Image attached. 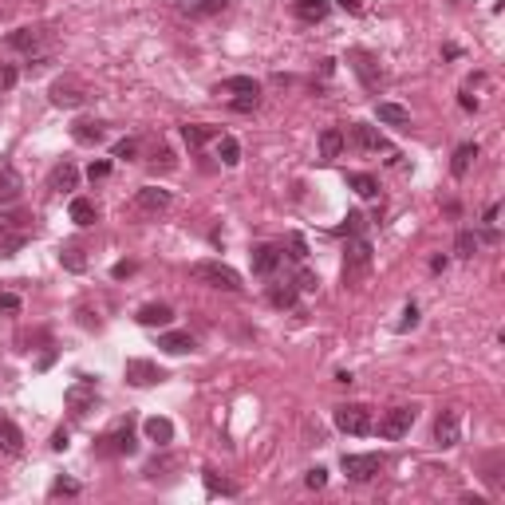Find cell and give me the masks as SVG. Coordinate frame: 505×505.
<instances>
[{"label":"cell","instance_id":"51","mask_svg":"<svg viewBox=\"0 0 505 505\" xmlns=\"http://www.w3.org/2000/svg\"><path fill=\"white\" fill-rule=\"evenodd\" d=\"M51 450H68V430H56V435H51Z\"/></svg>","mask_w":505,"mask_h":505},{"label":"cell","instance_id":"36","mask_svg":"<svg viewBox=\"0 0 505 505\" xmlns=\"http://www.w3.org/2000/svg\"><path fill=\"white\" fill-rule=\"evenodd\" d=\"M478 245H482V237H478L474 229H462V233L454 237V253H458V257H474Z\"/></svg>","mask_w":505,"mask_h":505},{"label":"cell","instance_id":"25","mask_svg":"<svg viewBox=\"0 0 505 505\" xmlns=\"http://www.w3.org/2000/svg\"><path fill=\"white\" fill-rule=\"evenodd\" d=\"M24 241H28V233H24V229L0 225V257H16V253L24 249Z\"/></svg>","mask_w":505,"mask_h":505},{"label":"cell","instance_id":"32","mask_svg":"<svg viewBox=\"0 0 505 505\" xmlns=\"http://www.w3.org/2000/svg\"><path fill=\"white\" fill-rule=\"evenodd\" d=\"M209 135H213V127H206V123H189V127H182V139H186V146H189V150L206 146Z\"/></svg>","mask_w":505,"mask_h":505},{"label":"cell","instance_id":"43","mask_svg":"<svg viewBox=\"0 0 505 505\" xmlns=\"http://www.w3.org/2000/svg\"><path fill=\"white\" fill-rule=\"evenodd\" d=\"M257 103H261V95H237V99L229 103V107H233V111H241V115H245V111H257Z\"/></svg>","mask_w":505,"mask_h":505},{"label":"cell","instance_id":"42","mask_svg":"<svg viewBox=\"0 0 505 505\" xmlns=\"http://www.w3.org/2000/svg\"><path fill=\"white\" fill-rule=\"evenodd\" d=\"M288 249H292V253H288L292 261H304V257H308V245H304V237H300V233H288Z\"/></svg>","mask_w":505,"mask_h":505},{"label":"cell","instance_id":"35","mask_svg":"<svg viewBox=\"0 0 505 505\" xmlns=\"http://www.w3.org/2000/svg\"><path fill=\"white\" fill-rule=\"evenodd\" d=\"M201 482H206V490H209V494H221V497H237V485H233V482H225V478H218V474H213V470H206V474H201Z\"/></svg>","mask_w":505,"mask_h":505},{"label":"cell","instance_id":"1","mask_svg":"<svg viewBox=\"0 0 505 505\" xmlns=\"http://www.w3.org/2000/svg\"><path fill=\"white\" fill-rule=\"evenodd\" d=\"M189 277L209 285V288H221V292H241V288H245L237 268L221 265V261H198V265H189Z\"/></svg>","mask_w":505,"mask_h":505},{"label":"cell","instance_id":"24","mask_svg":"<svg viewBox=\"0 0 505 505\" xmlns=\"http://www.w3.org/2000/svg\"><path fill=\"white\" fill-rule=\"evenodd\" d=\"M474 158H478V142H462V146L454 150L450 174H454V178H466V174H470V166H474Z\"/></svg>","mask_w":505,"mask_h":505},{"label":"cell","instance_id":"52","mask_svg":"<svg viewBox=\"0 0 505 505\" xmlns=\"http://www.w3.org/2000/svg\"><path fill=\"white\" fill-rule=\"evenodd\" d=\"M154 166H174V154H170V150H162V154H154Z\"/></svg>","mask_w":505,"mask_h":505},{"label":"cell","instance_id":"47","mask_svg":"<svg viewBox=\"0 0 505 505\" xmlns=\"http://www.w3.org/2000/svg\"><path fill=\"white\" fill-rule=\"evenodd\" d=\"M135 268H139L135 261H119V265L111 268V277H115V280H123V277H135Z\"/></svg>","mask_w":505,"mask_h":505},{"label":"cell","instance_id":"7","mask_svg":"<svg viewBox=\"0 0 505 505\" xmlns=\"http://www.w3.org/2000/svg\"><path fill=\"white\" fill-rule=\"evenodd\" d=\"M48 95H51V103H56V107H63V111H75V107H83V103H87V91H83L80 80H56Z\"/></svg>","mask_w":505,"mask_h":505},{"label":"cell","instance_id":"19","mask_svg":"<svg viewBox=\"0 0 505 505\" xmlns=\"http://www.w3.org/2000/svg\"><path fill=\"white\" fill-rule=\"evenodd\" d=\"M218 95H261V83L253 75H229L218 83Z\"/></svg>","mask_w":505,"mask_h":505},{"label":"cell","instance_id":"45","mask_svg":"<svg viewBox=\"0 0 505 505\" xmlns=\"http://www.w3.org/2000/svg\"><path fill=\"white\" fill-rule=\"evenodd\" d=\"M344 233L359 237V233H363V213H347V221H344Z\"/></svg>","mask_w":505,"mask_h":505},{"label":"cell","instance_id":"38","mask_svg":"<svg viewBox=\"0 0 505 505\" xmlns=\"http://www.w3.org/2000/svg\"><path fill=\"white\" fill-rule=\"evenodd\" d=\"M292 285H297V292H316L320 277H316V273H312V268H300V273H297V280H292Z\"/></svg>","mask_w":505,"mask_h":505},{"label":"cell","instance_id":"31","mask_svg":"<svg viewBox=\"0 0 505 505\" xmlns=\"http://www.w3.org/2000/svg\"><path fill=\"white\" fill-rule=\"evenodd\" d=\"M60 265L68 268V273H83V268H87V257H83L80 245H63L60 249Z\"/></svg>","mask_w":505,"mask_h":505},{"label":"cell","instance_id":"26","mask_svg":"<svg viewBox=\"0 0 505 505\" xmlns=\"http://www.w3.org/2000/svg\"><path fill=\"white\" fill-rule=\"evenodd\" d=\"M339 154H344V130L328 127L324 135H320V158L332 162V158H339Z\"/></svg>","mask_w":505,"mask_h":505},{"label":"cell","instance_id":"3","mask_svg":"<svg viewBox=\"0 0 505 505\" xmlns=\"http://www.w3.org/2000/svg\"><path fill=\"white\" fill-rule=\"evenodd\" d=\"M367 273H371V245L363 237H351V245L344 253V285H356Z\"/></svg>","mask_w":505,"mask_h":505},{"label":"cell","instance_id":"5","mask_svg":"<svg viewBox=\"0 0 505 505\" xmlns=\"http://www.w3.org/2000/svg\"><path fill=\"white\" fill-rule=\"evenodd\" d=\"M336 426L344 430V435H371V411L367 406H359V403H351V406H339L336 411Z\"/></svg>","mask_w":505,"mask_h":505},{"label":"cell","instance_id":"41","mask_svg":"<svg viewBox=\"0 0 505 505\" xmlns=\"http://www.w3.org/2000/svg\"><path fill=\"white\" fill-rule=\"evenodd\" d=\"M304 485H308V490H324V485H328V470H324V466H312V470L304 474Z\"/></svg>","mask_w":505,"mask_h":505},{"label":"cell","instance_id":"8","mask_svg":"<svg viewBox=\"0 0 505 505\" xmlns=\"http://www.w3.org/2000/svg\"><path fill=\"white\" fill-rule=\"evenodd\" d=\"M123 375H127L130 387H154V383H162V379H166V371H162L158 363H150V359H127Z\"/></svg>","mask_w":505,"mask_h":505},{"label":"cell","instance_id":"15","mask_svg":"<svg viewBox=\"0 0 505 505\" xmlns=\"http://www.w3.org/2000/svg\"><path fill=\"white\" fill-rule=\"evenodd\" d=\"M8 48L36 56V51H44V32H40V28H16V32L8 36Z\"/></svg>","mask_w":505,"mask_h":505},{"label":"cell","instance_id":"28","mask_svg":"<svg viewBox=\"0 0 505 505\" xmlns=\"http://www.w3.org/2000/svg\"><path fill=\"white\" fill-rule=\"evenodd\" d=\"M75 182H80V170L71 166V162H60V166L51 170V189H60V194H68V189H75Z\"/></svg>","mask_w":505,"mask_h":505},{"label":"cell","instance_id":"53","mask_svg":"<svg viewBox=\"0 0 505 505\" xmlns=\"http://www.w3.org/2000/svg\"><path fill=\"white\" fill-rule=\"evenodd\" d=\"M339 8L344 12H363V0H339Z\"/></svg>","mask_w":505,"mask_h":505},{"label":"cell","instance_id":"39","mask_svg":"<svg viewBox=\"0 0 505 505\" xmlns=\"http://www.w3.org/2000/svg\"><path fill=\"white\" fill-rule=\"evenodd\" d=\"M111 154H115V158H123V162H127V158H135V154H139V139H119Z\"/></svg>","mask_w":505,"mask_h":505},{"label":"cell","instance_id":"48","mask_svg":"<svg viewBox=\"0 0 505 505\" xmlns=\"http://www.w3.org/2000/svg\"><path fill=\"white\" fill-rule=\"evenodd\" d=\"M16 80H20L16 68H0V91H12V87H16Z\"/></svg>","mask_w":505,"mask_h":505},{"label":"cell","instance_id":"40","mask_svg":"<svg viewBox=\"0 0 505 505\" xmlns=\"http://www.w3.org/2000/svg\"><path fill=\"white\" fill-rule=\"evenodd\" d=\"M28 221H32V213H24V209H12V213H4V218H0V225H12V229H24V233H28Z\"/></svg>","mask_w":505,"mask_h":505},{"label":"cell","instance_id":"9","mask_svg":"<svg viewBox=\"0 0 505 505\" xmlns=\"http://www.w3.org/2000/svg\"><path fill=\"white\" fill-rule=\"evenodd\" d=\"M135 446H139L135 442V430L123 423V426H115L111 435H103L95 450H99V454H135Z\"/></svg>","mask_w":505,"mask_h":505},{"label":"cell","instance_id":"2","mask_svg":"<svg viewBox=\"0 0 505 505\" xmlns=\"http://www.w3.org/2000/svg\"><path fill=\"white\" fill-rule=\"evenodd\" d=\"M411 426H415V406H391L371 430H379V438H387V442H399V438L411 435Z\"/></svg>","mask_w":505,"mask_h":505},{"label":"cell","instance_id":"13","mask_svg":"<svg viewBox=\"0 0 505 505\" xmlns=\"http://www.w3.org/2000/svg\"><path fill=\"white\" fill-rule=\"evenodd\" d=\"M135 206H139L142 213H166L170 209V189H162V186L139 189V194H135Z\"/></svg>","mask_w":505,"mask_h":505},{"label":"cell","instance_id":"30","mask_svg":"<svg viewBox=\"0 0 505 505\" xmlns=\"http://www.w3.org/2000/svg\"><path fill=\"white\" fill-rule=\"evenodd\" d=\"M268 300H273V308H292V304H297V285H292V280L273 285V288H268Z\"/></svg>","mask_w":505,"mask_h":505},{"label":"cell","instance_id":"50","mask_svg":"<svg viewBox=\"0 0 505 505\" xmlns=\"http://www.w3.org/2000/svg\"><path fill=\"white\" fill-rule=\"evenodd\" d=\"M51 494H56V497H60V494H80V485H75V482H63V478H60V482H56V485H51Z\"/></svg>","mask_w":505,"mask_h":505},{"label":"cell","instance_id":"11","mask_svg":"<svg viewBox=\"0 0 505 505\" xmlns=\"http://www.w3.org/2000/svg\"><path fill=\"white\" fill-rule=\"evenodd\" d=\"M458 435H462V418H458V411H442L435 423V442L442 446V450H450V446H458Z\"/></svg>","mask_w":505,"mask_h":505},{"label":"cell","instance_id":"37","mask_svg":"<svg viewBox=\"0 0 505 505\" xmlns=\"http://www.w3.org/2000/svg\"><path fill=\"white\" fill-rule=\"evenodd\" d=\"M225 8V0H198V4H182V12L189 16H213V12Z\"/></svg>","mask_w":505,"mask_h":505},{"label":"cell","instance_id":"22","mask_svg":"<svg viewBox=\"0 0 505 505\" xmlns=\"http://www.w3.org/2000/svg\"><path fill=\"white\" fill-rule=\"evenodd\" d=\"M142 430H146V438H150V442H158V446L174 442V423H170V418H162V415L146 418V423H142Z\"/></svg>","mask_w":505,"mask_h":505},{"label":"cell","instance_id":"4","mask_svg":"<svg viewBox=\"0 0 505 505\" xmlns=\"http://www.w3.org/2000/svg\"><path fill=\"white\" fill-rule=\"evenodd\" d=\"M344 474L351 478V482H371V478H379V470H383V458L379 454H344Z\"/></svg>","mask_w":505,"mask_h":505},{"label":"cell","instance_id":"12","mask_svg":"<svg viewBox=\"0 0 505 505\" xmlns=\"http://www.w3.org/2000/svg\"><path fill=\"white\" fill-rule=\"evenodd\" d=\"M280 261H285V253L277 245H253V273L257 277H273L280 268Z\"/></svg>","mask_w":505,"mask_h":505},{"label":"cell","instance_id":"14","mask_svg":"<svg viewBox=\"0 0 505 505\" xmlns=\"http://www.w3.org/2000/svg\"><path fill=\"white\" fill-rule=\"evenodd\" d=\"M24 194V178L16 166H0V206H12V201H20Z\"/></svg>","mask_w":505,"mask_h":505},{"label":"cell","instance_id":"10","mask_svg":"<svg viewBox=\"0 0 505 505\" xmlns=\"http://www.w3.org/2000/svg\"><path fill=\"white\" fill-rule=\"evenodd\" d=\"M351 142H356L359 150H367V154H391L387 139L375 127H367V123H351Z\"/></svg>","mask_w":505,"mask_h":505},{"label":"cell","instance_id":"21","mask_svg":"<svg viewBox=\"0 0 505 505\" xmlns=\"http://www.w3.org/2000/svg\"><path fill=\"white\" fill-rule=\"evenodd\" d=\"M158 347L170 351V356H186V351H194V336H189V332H162Z\"/></svg>","mask_w":505,"mask_h":505},{"label":"cell","instance_id":"6","mask_svg":"<svg viewBox=\"0 0 505 505\" xmlns=\"http://www.w3.org/2000/svg\"><path fill=\"white\" fill-rule=\"evenodd\" d=\"M95 399H99L95 379H80V383H71L68 391H63V403H68L71 415H87L91 406H95Z\"/></svg>","mask_w":505,"mask_h":505},{"label":"cell","instance_id":"23","mask_svg":"<svg viewBox=\"0 0 505 505\" xmlns=\"http://www.w3.org/2000/svg\"><path fill=\"white\" fill-rule=\"evenodd\" d=\"M292 12H297V20H304V24H320L328 16V0H297Z\"/></svg>","mask_w":505,"mask_h":505},{"label":"cell","instance_id":"46","mask_svg":"<svg viewBox=\"0 0 505 505\" xmlns=\"http://www.w3.org/2000/svg\"><path fill=\"white\" fill-rule=\"evenodd\" d=\"M0 312H20V297L16 292H0Z\"/></svg>","mask_w":505,"mask_h":505},{"label":"cell","instance_id":"44","mask_svg":"<svg viewBox=\"0 0 505 505\" xmlns=\"http://www.w3.org/2000/svg\"><path fill=\"white\" fill-rule=\"evenodd\" d=\"M415 324H418V308L406 304V308H403V320H399V332H411Z\"/></svg>","mask_w":505,"mask_h":505},{"label":"cell","instance_id":"34","mask_svg":"<svg viewBox=\"0 0 505 505\" xmlns=\"http://www.w3.org/2000/svg\"><path fill=\"white\" fill-rule=\"evenodd\" d=\"M218 158L225 162V166H237V162H241V146H237L233 135H221V139H218Z\"/></svg>","mask_w":505,"mask_h":505},{"label":"cell","instance_id":"29","mask_svg":"<svg viewBox=\"0 0 505 505\" xmlns=\"http://www.w3.org/2000/svg\"><path fill=\"white\" fill-rule=\"evenodd\" d=\"M71 221L75 225H95V201H87V198H71Z\"/></svg>","mask_w":505,"mask_h":505},{"label":"cell","instance_id":"17","mask_svg":"<svg viewBox=\"0 0 505 505\" xmlns=\"http://www.w3.org/2000/svg\"><path fill=\"white\" fill-rule=\"evenodd\" d=\"M347 60H351V68L359 71L363 87H379V63H375V56H367V51H351Z\"/></svg>","mask_w":505,"mask_h":505},{"label":"cell","instance_id":"27","mask_svg":"<svg viewBox=\"0 0 505 505\" xmlns=\"http://www.w3.org/2000/svg\"><path fill=\"white\" fill-rule=\"evenodd\" d=\"M375 115H379V123H387V127H411V111L399 107V103H379Z\"/></svg>","mask_w":505,"mask_h":505},{"label":"cell","instance_id":"16","mask_svg":"<svg viewBox=\"0 0 505 505\" xmlns=\"http://www.w3.org/2000/svg\"><path fill=\"white\" fill-rule=\"evenodd\" d=\"M135 320H139L142 328H166L170 320H174V308H170V304H162V300H158V304H142V308H139V316H135Z\"/></svg>","mask_w":505,"mask_h":505},{"label":"cell","instance_id":"33","mask_svg":"<svg viewBox=\"0 0 505 505\" xmlns=\"http://www.w3.org/2000/svg\"><path fill=\"white\" fill-rule=\"evenodd\" d=\"M347 189H356L359 198H375L379 194V182L371 174H347Z\"/></svg>","mask_w":505,"mask_h":505},{"label":"cell","instance_id":"18","mask_svg":"<svg viewBox=\"0 0 505 505\" xmlns=\"http://www.w3.org/2000/svg\"><path fill=\"white\" fill-rule=\"evenodd\" d=\"M71 139L83 142V146H99V142L107 139V130H103V123H95V119H80L75 127H71Z\"/></svg>","mask_w":505,"mask_h":505},{"label":"cell","instance_id":"49","mask_svg":"<svg viewBox=\"0 0 505 505\" xmlns=\"http://www.w3.org/2000/svg\"><path fill=\"white\" fill-rule=\"evenodd\" d=\"M107 174H111V162H91V170H87L91 182H103Z\"/></svg>","mask_w":505,"mask_h":505},{"label":"cell","instance_id":"20","mask_svg":"<svg viewBox=\"0 0 505 505\" xmlns=\"http://www.w3.org/2000/svg\"><path fill=\"white\" fill-rule=\"evenodd\" d=\"M0 450H4V454H20L24 450V435L12 418H0Z\"/></svg>","mask_w":505,"mask_h":505}]
</instances>
